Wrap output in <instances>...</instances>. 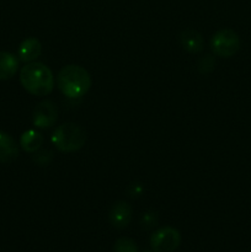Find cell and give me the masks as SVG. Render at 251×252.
<instances>
[{"label":"cell","instance_id":"1","mask_svg":"<svg viewBox=\"0 0 251 252\" xmlns=\"http://www.w3.org/2000/svg\"><path fill=\"white\" fill-rule=\"evenodd\" d=\"M20 81L25 90L34 96H46L54 88V76L51 69L38 62L27 63L20 71Z\"/></svg>","mask_w":251,"mask_h":252},{"label":"cell","instance_id":"2","mask_svg":"<svg viewBox=\"0 0 251 252\" xmlns=\"http://www.w3.org/2000/svg\"><path fill=\"white\" fill-rule=\"evenodd\" d=\"M57 85L65 97L79 98L90 89V74L83 66L70 64L61 69L57 76Z\"/></svg>","mask_w":251,"mask_h":252},{"label":"cell","instance_id":"3","mask_svg":"<svg viewBox=\"0 0 251 252\" xmlns=\"http://www.w3.org/2000/svg\"><path fill=\"white\" fill-rule=\"evenodd\" d=\"M86 142V133L76 123H64L52 134V143L63 153H74L81 149Z\"/></svg>","mask_w":251,"mask_h":252},{"label":"cell","instance_id":"4","mask_svg":"<svg viewBox=\"0 0 251 252\" xmlns=\"http://www.w3.org/2000/svg\"><path fill=\"white\" fill-rule=\"evenodd\" d=\"M211 47L216 56L229 58V57H233L240 48V38L233 30H219L212 37Z\"/></svg>","mask_w":251,"mask_h":252},{"label":"cell","instance_id":"5","mask_svg":"<svg viewBox=\"0 0 251 252\" xmlns=\"http://www.w3.org/2000/svg\"><path fill=\"white\" fill-rule=\"evenodd\" d=\"M181 235L171 226H164L155 231L150 238V246L154 252H174L180 246Z\"/></svg>","mask_w":251,"mask_h":252},{"label":"cell","instance_id":"6","mask_svg":"<svg viewBox=\"0 0 251 252\" xmlns=\"http://www.w3.org/2000/svg\"><path fill=\"white\" fill-rule=\"evenodd\" d=\"M58 118V110L54 102L46 100L42 101L41 103L37 105L34 108L33 115H32V122L37 128L41 129H47L54 126Z\"/></svg>","mask_w":251,"mask_h":252},{"label":"cell","instance_id":"7","mask_svg":"<svg viewBox=\"0 0 251 252\" xmlns=\"http://www.w3.org/2000/svg\"><path fill=\"white\" fill-rule=\"evenodd\" d=\"M108 219L113 228L120 230L127 228L132 220V207L127 202H116L108 212Z\"/></svg>","mask_w":251,"mask_h":252},{"label":"cell","instance_id":"8","mask_svg":"<svg viewBox=\"0 0 251 252\" xmlns=\"http://www.w3.org/2000/svg\"><path fill=\"white\" fill-rule=\"evenodd\" d=\"M19 157V147L14 138L7 133L0 132V162L9 164L15 161Z\"/></svg>","mask_w":251,"mask_h":252},{"label":"cell","instance_id":"9","mask_svg":"<svg viewBox=\"0 0 251 252\" xmlns=\"http://www.w3.org/2000/svg\"><path fill=\"white\" fill-rule=\"evenodd\" d=\"M42 53V44L37 38H26L19 47V58L25 63L36 61Z\"/></svg>","mask_w":251,"mask_h":252},{"label":"cell","instance_id":"10","mask_svg":"<svg viewBox=\"0 0 251 252\" xmlns=\"http://www.w3.org/2000/svg\"><path fill=\"white\" fill-rule=\"evenodd\" d=\"M180 43L182 48L189 53H198L203 49V38L199 32L194 30H185L180 34Z\"/></svg>","mask_w":251,"mask_h":252},{"label":"cell","instance_id":"11","mask_svg":"<svg viewBox=\"0 0 251 252\" xmlns=\"http://www.w3.org/2000/svg\"><path fill=\"white\" fill-rule=\"evenodd\" d=\"M19 69V59L9 52H0V80H9Z\"/></svg>","mask_w":251,"mask_h":252},{"label":"cell","instance_id":"12","mask_svg":"<svg viewBox=\"0 0 251 252\" xmlns=\"http://www.w3.org/2000/svg\"><path fill=\"white\" fill-rule=\"evenodd\" d=\"M42 144H43V135L37 130H26L22 133L21 138H20V145L27 153L37 152L42 147Z\"/></svg>","mask_w":251,"mask_h":252},{"label":"cell","instance_id":"13","mask_svg":"<svg viewBox=\"0 0 251 252\" xmlns=\"http://www.w3.org/2000/svg\"><path fill=\"white\" fill-rule=\"evenodd\" d=\"M214 66H216V61H214V57L211 54H206V56L201 57L198 59V63H197V69L201 74H209L214 70Z\"/></svg>","mask_w":251,"mask_h":252},{"label":"cell","instance_id":"14","mask_svg":"<svg viewBox=\"0 0 251 252\" xmlns=\"http://www.w3.org/2000/svg\"><path fill=\"white\" fill-rule=\"evenodd\" d=\"M115 252H138L137 245L134 241L129 238H121L118 239L113 246Z\"/></svg>","mask_w":251,"mask_h":252},{"label":"cell","instance_id":"15","mask_svg":"<svg viewBox=\"0 0 251 252\" xmlns=\"http://www.w3.org/2000/svg\"><path fill=\"white\" fill-rule=\"evenodd\" d=\"M140 223H142L143 228H153V226L157 225V213H154V212H147V213H144V216L142 217V221H140Z\"/></svg>","mask_w":251,"mask_h":252},{"label":"cell","instance_id":"16","mask_svg":"<svg viewBox=\"0 0 251 252\" xmlns=\"http://www.w3.org/2000/svg\"><path fill=\"white\" fill-rule=\"evenodd\" d=\"M52 160V153L49 150H42V152L37 153L33 157V161L36 164H38L39 166H44V165H48L49 161Z\"/></svg>","mask_w":251,"mask_h":252},{"label":"cell","instance_id":"17","mask_svg":"<svg viewBox=\"0 0 251 252\" xmlns=\"http://www.w3.org/2000/svg\"><path fill=\"white\" fill-rule=\"evenodd\" d=\"M128 192H129L130 197H138V196H140V194H142L143 186L140 184H138V182H135V184L130 185Z\"/></svg>","mask_w":251,"mask_h":252},{"label":"cell","instance_id":"18","mask_svg":"<svg viewBox=\"0 0 251 252\" xmlns=\"http://www.w3.org/2000/svg\"><path fill=\"white\" fill-rule=\"evenodd\" d=\"M144 252H154V251H144Z\"/></svg>","mask_w":251,"mask_h":252}]
</instances>
